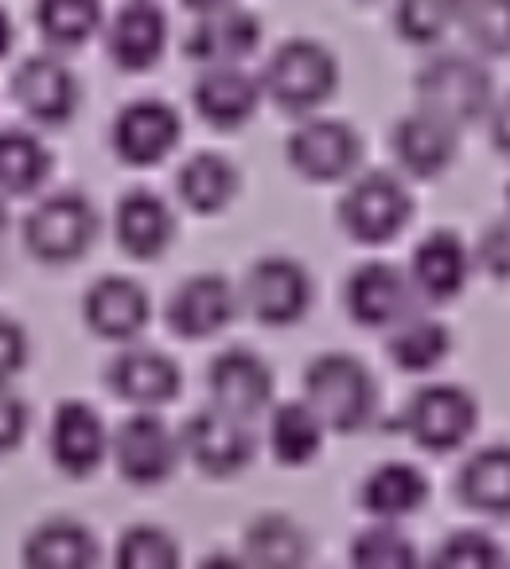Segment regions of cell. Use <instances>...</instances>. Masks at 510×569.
Wrapping results in <instances>:
<instances>
[{
    "label": "cell",
    "instance_id": "cell-22",
    "mask_svg": "<svg viewBox=\"0 0 510 569\" xmlns=\"http://www.w3.org/2000/svg\"><path fill=\"white\" fill-rule=\"evenodd\" d=\"M413 289H409L406 269L390 261H362L343 281V309L351 325L359 328H390L401 312H409Z\"/></svg>",
    "mask_w": 510,
    "mask_h": 569
},
{
    "label": "cell",
    "instance_id": "cell-7",
    "mask_svg": "<svg viewBox=\"0 0 510 569\" xmlns=\"http://www.w3.org/2000/svg\"><path fill=\"white\" fill-rule=\"evenodd\" d=\"M110 457L129 488H160L183 460L180 433L160 413L137 410L110 433Z\"/></svg>",
    "mask_w": 510,
    "mask_h": 569
},
{
    "label": "cell",
    "instance_id": "cell-38",
    "mask_svg": "<svg viewBox=\"0 0 510 569\" xmlns=\"http://www.w3.org/2000/svg\"><path fill=\"white\" fill-rule=\"evenodd\" d=\"M429 561L437 569H499L502 546L483 530H452V535L440 538Z\"/></svg>",
    "mask_w": 510,
    "mask_h": 569
},
{
    "label": "cell",
    "instance_id": "cell-32",
    "mask_svg": "<svg viewBox=\"0 0 510 569\" xmlns=\"http://www.w3.org/2000/svg\"><path fill=\"white\" fill-rule=\"evenodd\" d=\"M56 172L51 149L28 129H0V196H40Z\"/></svg>",
    "mask_w": 510,
    "mask_h": 569
},
{
    "label": "cell",
    "instance_id": "cell-1",
    "mask_svg": "<svg viewBox=\"0 0 510 569\" xmlns=\"http://www.w3.org/2000/svg\"><path fill=\"white\" fill-rule=\"evenodd\" d=\"M304 402L328 433H359L378 418V379L362 359L323 351L304 367Z\"/></svg>",
    "mask_w": 510,
    "mask_h": 569
},
{
    "label": "cell",
    "instance_id": "cell-41",
    "mask_svg": "<svg viewBox=\"0 0 510 569\" xmlns=\"http://www.w3.org/2000/svg\"><path fill=\"white\" fill-rule=\"evenodd\" d=\"M28 359H32L28 328L17 325L12 317H0V387H9L12 379H20Z\"/></svg>",
    "mask_w": 510,
    "mask_h": 569
},
{
    "label": "cell",
    "instance_id": "cell-9",
    "mask_svg": "<svg viewBox=\"0 0 510 569\" xmlns=\"http://www.w3.org/2000/svg\"><path fill=\"white\" fill-rule=\"evenodd\" d=\"M180 449L207 480H234L258 457V441L250 433V421L214 410V406L196 410L183 421Z\"/></svg>",
    "mask_w": 510,
    "mask_h": 569
},
{
    "label": "cell",
    "instance_id": "cell-3",
    "mask_svg": "<svg viewBox=\"0 0 510 569\" xmlns=\"http://www.w3.org/2000/svg\"><path fill=\"white\" fill-rule=\"evenodd\" d=\"M102 234V214L87 191H51L28 211L20 238L24 250L43 266H74L94 250Z\"/></svg>",
    "mask_w": 510,
    "mask_h": 569
},
{
    "label": "cell",
    "instance_id": "cell-23",
    "mask_svg": "<svg viewBox=\"0 0 510 569\" xmlns=\"http://www.w3.org/2000/svg\"><path fill=\"white\" fill-rule=\"evenodd\" d=\"M113 242L133 261H157L176 242V214L164 196L149 188H133L113 207Z\"/></svg>",
    "mask_w": 510,
    "mask_h": 569
},
{
    "label": "cell",
    "instance_id": "cell-15",
    "mask_svg": "<svg viewBox=\"0 0 510 569\" xmlns=\"http://www.w3.org/2000/svg\"><path fill=\"white\" fill-rule=\"evenodd\" d=\"M106 59L121 74H144L168 56V12L157 0H126L102 24Z\"/></svg>",
    "mask_w": 510,
    "mask_h": 569
},
{
    "label": "cell",
    "instance_id": "cell-5",
    "mask_svg": "<svg viewBox=\"0 0 510 569\" xmlns=\"http://www.w3.org/2000/svg\"><path fill=\"white\" fill-rule=\"evenodd\" d=\"M336 214L351 242L386 246L401 238V230L413 219V196H409V183L398 172L370 168V172H359L347 183Z\"/></svg>",
    "mask_w": 510,
    "mask_h": 569
},
{
    "label": "cell",
    "instance_id": "cell-35",
    "mask_svg": "<svg viewBox=\"0 0 510 569\" xmlns=\"http://www.w3.org/2000/svg\"><path fill=\"white\" fill-rule=\"evenodd\" d=\"M460 20V0H393V32L409 48H432Z\"/></svg>",
    "mask_w": 510,
    "mask_h": 569
},
{
    "label": "cell",
    "instance_id": "cell-17",
    "mask_svg": "<svg viewBox=\"0 0 510 569\" xmlns=\"http://www.w3.org/2000/svg\"><path fill=\"white\" fill-rule=\"evenodd\" d=\"M82 320L106 343H133L152 325V297L126 273H106L82 297Z\"/></svg>",
    "mask_w": 510,
    "mask_h": 569
},
{
    "label": "cell",
    "instance_id": "cell-33",
    "mask_svg": "<svg viewBox=\"0 0 510 569\" xmlns=\"http://www.w3.org/2000/svg\"><path fill=\"white\" fill-rule=\"evenodd\" d=\"M36 28L56 51H82L106 24L102 0H36Z\"/></svg>",
    "mask_w": 510,
    "mask_h": 569
},
{
    "label": "cell",
    "instance_id": "cell-12",
    "mask_svg": "<svg viewBox=\"0 0 510 569\" xmlns=\"http://www.w3.org/2000/svg\"><path fill=\"white\" fill-rule=\"evenodd\" d=\"M9 90L12 102L24 110V118L43 129H63L79 118L82 87L71 67L56 56H28L12 71Z\"/></svg>",
    "mask_w": 510,
    "mask_h": 569
},
{
    "label": "cell",
    "instance_id": "cell-24",
    "mask_svg": "<svg viewBox=\"0 0 510 569\" xmlns=\"http://www.w3.org/2000/svg\"><path fill=\"white\" fill-rule=\"evenodd\" d=\"M261 48V20L253 12L227 4V9L199 17V24L183 40V56L199 67L211 63H242Z\"/></svg>",
    "mask_w": 510,
    "mask_h": 569
},
{
    "label": "cell",
    "instance_id": "cell-13",
    "mask_svg": "<svg viewBox=\"0 0 510 569\" xmlns=\"http://www.w3.org/2000/svg\"><path fill=\"white\" fill-rule=\"evenodd\" d=\"M242 312V297H238L234 281L222 273H196L180 281L164 305V325L172 336L196 343L211 340V336L227 332Z\"/></svg>",
    "mask_w": 510,
    "mask_h": 569
},
{
    "label": "cell",
    "instance_id": "cell-18",
    "mask_svg": "<svg viewBox=\"0 0 510 569\" xmlns=\"http://www.w3.org/2000/svg\"><path fill=\"white\" fill-rule=\"evenodd\" d=\"M261 102H266L261 82L250 71H242V63H211L191 82V106H196L199 121H207L219 133L250 126Z\"/></svg>",
    "mask_w": 510,
    "mask_h": 569
},
{
    "label": "cell",
    "instance_id": "cell-42",
    "mask_svg": "<svg viewBox=\"0 0 510 569\" xmlns=\"http://www.w3.org/2000/svg\"><path fill=\"white\" fill-rule=\"evenodd\" d=\"M12 48H17V24L4 9H0V59H9Z\"/></svg>",
    "mask_w": 510,
    "mask_h": 569
},
{
    "label": "cell",
    "instance_id": "cell-44",
    "mask_svg": "<svg viewBox=\"0 0 510 569\" xmlns=\"http://www.w3.org/2000/svg\"><path fill=\"white\" fill-rule=\"evenodd\" d=\"M12 227V214H9V196H0V238L9 234Z\"/></svg>",
    "mask_w": 510,
    "mask_h": 569
},
{
    "label": "cell",
    "instance_id": "cell-39",
    "mask_svg": "<svg viewBox=\"0 0 510 569\" xmlns=\"http://www.w3.org/2000/svg\"><path fill=\"white\" fill-rule=\"evenodd\" d=\"M32 433V406L17 390L0 387V457L17 452Z\"/></svg>",
    "mask_w": 510,
    "mask_h": 569
},
{
    "label": "cell",
    "instance_id": "cell-25",
    "mask_svg": "<svg viewBox=\"0 0 510 569\" xmlns=\"http://www.w3.org/2000/svg\"><path fill=\"white\" fill-rule=\"evenodd\" d=\"M432 483L409 460H386V465L370 468L367 480L359 488V507L370 519H386V522H401L413 519L429 507Z\"/></svg>",
    "mask_w": 510,
    "mask_h": 569
},
{
    "label": "cell",
    "instance_id": "cell-34",
    "mask_svg": "<svg viewBox=\"0 0 510 569\" xmlns=\"http://www.w3.org/2000/svg\"><path fill=\"white\" fill-rule=\"evenodd\" d=\"M347 558L359 569H409L421 561V553H417L413 538L401 530V522L374 519L367 530H359V535L351 538Z\"/></svg>",
    "mask_w": 510,
    "mask_h": 569
},
{
    "label": "cell",
    "instance_id": "cell-43",
    "mask_svg": "<svg viewBox=\"0 0 510 569\" xmlns=\"http://www.w3.org/2000/svg\"><path fill=\"white\" fill-rule=\"evenodd\" d=\"M180 4L191 12V17H211V12L227 9V4H234V0H180Z\"/></svg>",
    "mask_w": 510,
    "mask_h": 569
},
{
    "label": "cell",
    "instance_id": "cell-21",
    "mask_svg": "<svg viewBox=\"0 0 510 569\" xmlns=\"http://www.w3.org/2000/svg\"><path fill=\"white\" fill-rule=\"evenodd\" d=\"M471 250L456 230H429L409 253V289L429 305H448L468 289L471 281Z\"/></svg>",
    "mask_w": 510,
    "mask_h": 569
},
{
    "label": "cell",
    "instance_id": "cell-4",
    "mask_svg": "<svg viewBox=\"0 0 510 569\" xmlns=\"http://www.w3.org/2000/svg\"><path fill=\"white\" fill-rule=\"evenodd\" d=\"M417 106L437 118H444L448 126L463 129L476 126L487 118L494 102H499V90H494V74L487 71L479 59L460 56V51H440L429 63L417 71L413 79Z\"/></svg>",
    "mask_w": 510,
    "mask_h": 569
},
{
    "label": "cell",
    "instance_id": "cell-36",
    "mask_svg": "<svg viewBox=\"0 0 510 569\" xmlns=\"http://www.w3.org/2000/svg\"><path fill=\"white\" fill-rule=\"evenodd\" d=\"M183 561L180 542L157 522H133L118 538L113 566L118 569H176Z\"/></svg>",
    "mask_w": 510,
    "mask_h": 569
},
{
    "label": "cell",
    "instance_id": "cell-31",
    "mask_svg": "<svg viewBox=\"0 0 510 569\" xmlns=\"http://www.w3.org/2000/svg\"><path fill=\"white\" fill-rule=\"evenodd\" d=\"M323 421L316 418V410L304 398H289V402H277L269 410V426H266V445L273 452L277 465L284 468H304L320 457L323 449Z\"/></svg>",
    "mask_w": 510,
    "mask_h": 569
},
{
    "label": "cell",
    "instance_id": "cell-16",
    "mask_svg": "<svg viewBox=\"0 0 510 569\" xmlns=\"http://www.w3.org/2000/svg\"><path fill=\"white\" fill-rule=\"evenodd\" d=\"M273 367L250 348H227L207 363V395L222 413L253 421L273 406Z\"/></svg>",
    "mask_w": 510,
    "mask_h": 569
},
{
    "label": "cell",
    "instance_id": "cell-10",
    "mask_svg": "<svg viewBox=\"0 0 510 569\" xmlns=\"http://www.w3.org/2000/svg\"><path fill=\"white\" fill-rule=\"evenodd\" d=\"M284 160L312 183H339L359 172L362 137L339 118H308L284 141Z\"/></svg>",
    "mask_w": 510,
    "mask_h": 569
},
{
    "label": "cell",
    "instance_id": "cell-30",
    "mask_svg": "<svg viewBox=\"0 0 510 569\" xmlns=\"http://www.w3.org/2000/svg\"><path fill=\"white\" fill-rule=\"evenodd\" d=\"M242 191V176L222 152H196L176 172V196L188 211L196 214H219Z\"/></svg>",
    "mask_w": 510,
    "mask_h": 569
},
{
    "label": "cell",
    "instance_id": "cell-40",
    "mask_svg": "<svg viewBox=\"0 0 510 569\" xmlns=\"http://www.w3.org/2000/svg\"><path fill=\"white\" fill-rule=\"evenodd\" d=\"M471 266H479L487 277L494 281H507V266H510V230L507 219H494L491 227H483L476 242V253H471Z\"/></svg>",
    "mask_w": 510,
    "mask_h": 569
},
{
    "label": "cell",
    "instance_id": "cell-19",
    "mask_svg": "<svg viewBox=\"0 0 510 569\" xmlns=\"http://www.w3.org/2000/svg\"><path fill=\"white\" fill-rule=\"evenodd\" d=\"M106 387L133 410H160L183 390V371L157 348H126L106 367Z\"/></svg>",
    "mask_w": 510,
    "mask_h": 569
},
{
    "label": "cell",
    "instance_id": "cell-26",
    "mask_svg": "<svg viewBox=\"0 0 510 569\" xmlns=\"http://www.w3.org/2000/svg\"><path fill=\"white\" fill-rule=\"evenodd\" d=\"M20 558L32 569H94L102 561V546L87 522L71 519V515H56V519H43L24 538Z\"/></svg>",
    "mask_w": 510,
    "mask_h": 569
},
{
    "label": "cell",
    "instance_id": "cell-37",
    "mask_svg": "<svg viewBox=\"0 0 510 569\" xmlns=\"http://www.w3.org/2000/svg\"><path fill=\"white\" fill-rule=\"evenodd\" d=\"M460 20L483 56L502 59L510 48V0H463Z\"/></svg>",
    "mask_w": 510,
    "mask_h": 569
},
{
    "label": "cell",
    "instance_id": "cell-29",
    "mask_svg": "<svg viewBox=\"0 0 510 569\" xmlns=\"http://www.w3.org/2000/svg\"><path fill=\"white\" fill-rule=\"evenodd\" d=\"M312 561V538L292 515L266 511L242 535V566L258 569H297Z\"/></svg>",
    "mask_w": 510,
    "mask_h": 569
},
{
    "label": "cell",
    "instance_id": "cell-27",
    "mask_svg": "<svg viewBox=\"0 0 510 569\" xmlns=\"http://www.w3.org/2000/svg\"><path fill=\"white\" fill-rule=\"evenodd\" d=\"M456 496L468 511L487 519L510 515V449L502 441L476 449L456 472Z\"/></svg>",
    "mask_w": 510,
    "mask_h": 569
},
{
    "label": "cell",
    "instance_id": "cell-8",
    "mask_svg": "<svg viewBox=\"0 0 510 569\" xmlns=\"http://www.w3.org/2000/svg\"><path fill=\"white\" fill-rule=\"evenodd\" d=\"M242 309H250V317L261 328H292L312 312L316 284L312 273L300 266L297 258H261L258 266L246 273V284L238 289Z\"/></svg>",
    "mask_w": 510,
    "mask_h": 569
},
{
    "label": "cell",
    "instance_id": "cell-2",
    "mask_svg": "<svg viewBox=\"0 0 510 569\" xmlns=\"http://www.w3.org/2000/svg\"><path fill=\"white\" fill-rule=\"evenodd\" d=\"M261 94L292 118H308L339 90V59L320 40H284L261 71Z\"/></svg>",
    "mask_w": 510,
    "mask_h": 569
},
{
    "label": "cell",
    "instance_id": "cell-20",
    "mask_svg": "<svg viewBox=\"0 0 510 569\" xmlns=\"http://www.w3.org/2000/svg\"><path fill=\"white\" fill-rule=\"evenodd\" d=\"M390 152L406 176H413V180H437L460 157V129L417 106L413 113L393 121Z\"/></svg>",
    "mask_w": 510,
    "mask_h": 569
},
{
    "label": "cell",
    "instance_id": "cell-6",
    "mask_svg": "<svg viewBox=\"0 0 510 569\" xmlns=\"http://www.w3.org/2000/svg\"><path fill=\"white\" fill-rule=\"evenodd\" d=\"M476 429L479 402L471 390L456 387V382H429V387L413 390V398L401 410V433L432 457L460 452L476 437Z\"/></svg>",
    "mask_w": 510,
    "mask_h": 569
},
{
    "label": "cell",
    "instance_id": "cell-28",
    "mask_svg": "<svg viewBox=\"0 0 510 569\" xmlns=\"http://www.w3.org/2000/svg\"><path fill=\"white\" fill-rule=\"evenodd\" d=\"M452 356V332L444 320L424 312H401L386 328V359L406 375H429Z\"/></svg>",
    "mask_w": 510,
    "mask_h": 569
},
{
    "label": "cell",
    "instance_id": "cell-14",
    "mask_svg": "<svg viewBox=\"0 0 510 569\" xmlns=\"http://www.w3.org/2000/svg\"><path fill=\"white\" fill-rule=\"evenodd\" d=\"M48 457L71 480H90L110 460V429L90 402L67 398L51 413Z\"/></svg>",
    "mask_w": 510,
    "mask_h": 569
},
{
    "label": "cell",
    "instance_id": "cell-11",
    "mask_svg": "<svg viewBox=\"0 0 510 569\" xmlns=\"http://www.w3.org/2000/svg\"><path fill=\"white\" fill-rule=\"evenodd\" d=\"M183 118L160 98H137L121 106L110 126V149L129 168H157L180 149Z\"/></svg>",
    "mask_w": 510,
    "mask_h": 569
}]
</instances>
